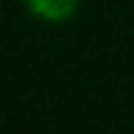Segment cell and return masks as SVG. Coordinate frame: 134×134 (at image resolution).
Segmentation results:
<instances>
[{
    "mask_svg": "<svg viewBox=\"0 0 134 134\" xmlns=\"http://www.w3.org/2000/svg\"><path fill=\"white\" fill-rule=\"evenodd\" d=\"M26 3L35 15L47 18V20H64V18L73 15L79 0H26Z\"/></svg>",
    "mask_w": 134,
    "mask_h": 134,
    "instance_id": "obj_1",
    "label": "cell"
}]
</instances>
